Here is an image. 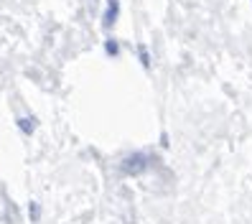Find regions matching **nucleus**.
<instances>
[{
    "label": "nucleus",
    "instance_id": "f257e3e1",
    "mask_svg": "<svg viewBox=\"0 0 252 224\" xmlns=\"http://www.w3.org/2000/svg\"><path fill=\"white\" fill-rule=\"evenodd\" d=\"M151 160H156L151 153H132L123 160L120 168H123L125 176H140V173H145L148 168H151Z\"/></svg>",
    "mask_w": 252,
    "mask_h": 224
},
{
    "label": "nucleus",
    "instance_id": "f03ea898",
    "mask_svg": "<svg viewBox=\"0 0 252 224\" xmlns=\"http://www.w3.org/2000/svg\"><path fill=\"white\" fill-rule=\"evenodd\" d=\"M120 13H123V5L120 0H105V10H102V28L105 31H112L120 21Z\"/></svg>",
    "mask_w": 252,
    "mask_h": 224
},
{
    "label": "nucleus",
    "instance_id": "7ed1b4c3",
    "mask_svg": "<svg viewBox=\"0 0 252 224\" xmlns=\"http://www.w3.org/2000/svg\"><path fill=\"white\" fill-rule=\"evenodd\" d=\"M102 51H105L107 59H117L123 54V41L115 38V36H107L105 41H102Z\"/></svg>",
    "mask_w": 252,
    "mask_h": 224
},
{
    "label": "nucleus",
    "instance_id": "20e7f679",
    "mask_svg": "<svg viewBox=\"0 0 252 224\" xmlns=\"http://www.w3.org/2000/svg\"><path fill=\"white\" fill-rule=\"evenodd\" d=\"M38 128V120L33 115H26V117H18V130L23 132V135H33Z\"/></svg>",
    "mask_w": 252,
    "mask_h": 224
},
{
    "label": "nucleus",
    "instance_id": "39448f33",
    "mask_svg": "<svg viewBox=\"0 0 252 224\" xmlns=\"http://www.w3.org/2000/svg\"><path fill=\"white\" fill-rule=\"evenodd\" d=\"M135 54H138V62H140V66H143L145 71H151V51H148L145 43H138V46H135Z\"/></svg>",
    "mask_w": 252,
    "mask_h": 224
},
{
    "label": "nucleus",
    "instance_id": "423d86ee",
    "mask_svg": "<svg viewBox=\"0 0 252 224\" xmlns=\"http://www.w3.org/2000/svg\"><path fill=\"white\" fill-rule=\"evenodd\" d=\"M28 214H31V222H38V219H41V209H38V201H31V204H28Z\"/></svg>",
    "mask_w": 252,
    "mask_h": 224
}]
</instances>
